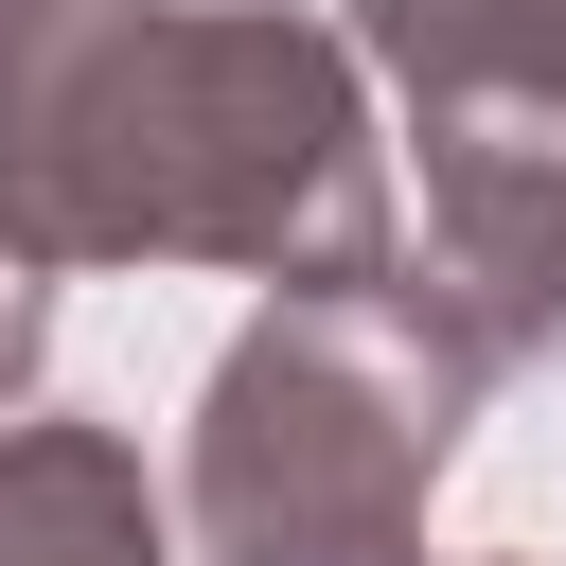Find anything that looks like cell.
Returning <instances> with one entry per match:
<instances>
[{
	"instance_id": "cell-4",
	"label": "cell",
	"mask_w": 566,
	"mask_h": 566,
	"mask_svg": "<svg viewBox=\"0 0 566 566\" xmlns=\"http://www.w3.org/2000/svg\"><path fill=\"white\" fill-rule=\"evenodd\" d=\"M0 566H159V495L106 424H0Z\"/></svg>"
},
{
	"instance_id": "cell-5",
	"label": "cell",
	"mask_w": 566,
	"mask_h": 566,
	"mask_svg": "<svg viewBox=\"0 0 566 566\" xmlns=\"http://www.w3.org/2000/svg\"><path fill=\"white\" fill-rule=\"evenodd\" d=\"M371 53L424 88V106H531L566 124V0H354Z\"/></svg>"
},
{
	"instance_id": "cell-6",
	"label": "cell",
	"mask_w": 566,
	"mask_h": 566,
	"mask_svg": "<svg viewBox=\"0 0 566 566\" xmlns=\"http://www.w3.org/2000/svg\"><path fill=\"white\" fill-rule=\"evenodd\" d=\"M18 371H35V265L0 248V389H18Z\"/></svg>"
},
{
	"instance_id": "cell-1",
	"label": "cell",
	"mask_w": 566,
	"mask_h": 566,
	"mask_svg": "<svg viewBox=\"0 0 566 566\" xmlns=\"http://www.w3.org/2000/svg\"><path fill=\"white\" fill-rule=\"evenodd\" d=\"M0 248L124 265L212 248L301 283H389V177L336 35L177 0H0Z\"/></svg>"
},
{
	"instance_id": "cell-3",
	"label": "cell",
	"mask_w": 566,
	"mask_h": 566,
	"mask_svg": "<svg viewBox=\"0 0 566 566\" xmlns=\"http://www.w3.org/2000/svg\"><path fill=\"white\" fill-rule=\"evenodd\" d=\"M424 212H442V318L478 336V371L566 336V124L531 106H424Z\"/></svg>"
},
{
	"instance_id": "cell-2",
	"label": "cell",
	"mask_w": 566,
	"mask_h": 566,
	"mask_svg": "<svg viewBox=\"0 0 566 566\" xmlns=\"http://www.w3.org/2000/svg\"><path fill=\"white\" fill-rule=\"evenodd\" d=\"M478 336L424 283H301L230 336L195 407V531L212 566H424V478L460 460Z\"/></svg>"
}]
</instances>
